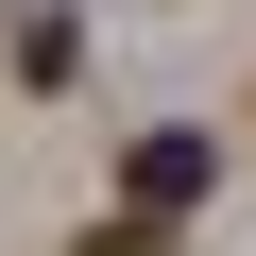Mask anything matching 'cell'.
Segmentation results:
<instances>
[{"instance_id": "cell-1", "label": "cell", "mask_w": 256, "mask_h": 256, "mask_svg": "<svg viewBox=\"0 0 256 256\" xmlns=\"http://www.w3.org/2000/svg\"><path fill=\"white\" fill-rule=\"evenodd\" d=\"M120 205H137V222H188L205 205V137H137V154H120Z\"/></svg>"}]
</instances>
